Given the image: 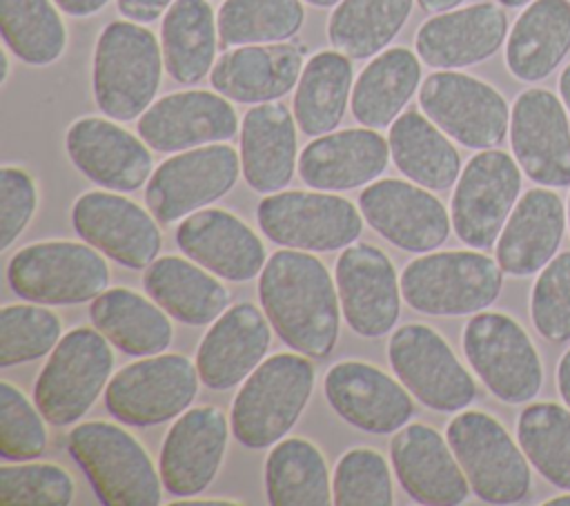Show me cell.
<instances>
[{"label": "cell", "instance_id": "obj_1", "mask_svg": "<svg viewBox=\"0 0 570 506\" xmlns=\"http://www.w3.org/2000/svg\"><path fill=\"white\" fill-rule=\"evenodd\" d=\"M258 299L272 328L292 350L325 359L338 339L336 281L305 250H278L261 270Z\"/></svg>", "mask_w": 570, "mask_h": 506}, {"label": "cell", "instance_id": "obj_2", "mask_svg": "<svg viewBox=\"0 0 570 506\" xmlns=\"http://www.w3.org/2000/svg\"><path fill=\"white\" fill-rule=\"evenodd\" d=\"M163 67V47L151 29L127 18L105 25L91 67L96 107L114 120L140 118L158 94Z\"/></svg>", "mask_w": 570, "mask_h": 506}, {"label": "cell", "instance_id": "obj_3", "mask_svg": "<svg viewBox=\"0 0 570 506\" xmlns=\"http://www.w3.org/2000/svg\"><path fill=\"white\" fill-rule=\"evenodd\" d=\"M69 455L107 506H158L160 473L142 444L122 426L91 419L71 428Z\"/></svg>", "mask_w": 570, "mask_h": 506}, {"label": "cell", "instance_id": "obj_4", "mask_svg": "<svg viewBox=\"0 0 570 506\" xmlns=\"http://www.w3.org/2000/svg\"><path fill=\"white\" fill-rule=\"evenodd\" d=\"M503 274L499 261L481 250L425 252L403 267L401 294L423 314H476L499 299Z\"/></svg>", "mask_w": 570, "mask_h": 506}, {"label": "cell", "instance_id": "obj_5", "mask_svg": "<svg viewBox=\"0 0 570 506\" xmlns=\"http://www.w3.org/2000/svg\"><path fill=\"white\" fill-rule=\"evenodd\" d=\"M314 390V366L303 354L278 352L258 363L232 403V432L254 450L274 446L298 421Z\"/></svg>", "mask_w": 570, "mask_h": 506}, {"label": "cell", "instance_id": "obj_6", "mask_svg": "<svg viewBox=\"0 0 570 506\" xmlns=\"http://www.w3.org/2000/svg\"><path fill=\"white\" fill-rule=\"evenodd\" d=\"M472 493L485 504H517L532 490L530 461L505 430L483 410H459L445 430Z\"/></svg>", "mask_w": 570, "mask_h": 506}, {"label": "cell", "instance_id": "obj_7", "mask_svg": "<svg viewBox=\"0 0 570 506\" xmlns=\"http://www.w3.org/2000/svg\"><path fill=\"white\" fill-rule=\"evenodd\" d=\"M105 254L89 243L40 241L20 247L7 265L11 290L40 305H78L109 285Z\"/></svg>", "mask_w": 570, "mask_h": 506}, {"label": "cell", "instance_id": "obj_8", "mask_svg": "<svg viewBox=\"0 0 570 506\" xmlns=\"http://www.w3.org/2000/svg\"><path fill=\"white\" fill-rule=\"evenodd\" d=\"M461 346L483 386L505 403H530L543 386V361L525 328L505 312L481 310L463 328Z\"/></svg>", "mask_w": 570, "mask_h": 506}, {"label": "cell", "instance_id": "obj_9", "mask_svg": "<svg viewBox=\"0 0 570 506\" xmlns=\"http://www.w3.org/2000/svg\"><path fill=\"white\" fill-rule=\"evenodd\" d=\"M107 341L100 330L91 328L62 334L33 386V401L49 424L80 421L107 388L114 370V350Z\"/></svg>", "mask_w": 570, "mask_h": 506}, {"label": "cell", "instance_id": "obj_10", "mask_svg": "<svg viewBox=\"0 0 570 506\" xmlns=\"http://www.w3.org/2000/svg\"><path fill=\"white\" fill-rule=\"evenodd\" d=\"M196 363L178 352L140 357L118 370L105 388V406L127 426H156L183 415L198 395Z\"/></svg>", "mask_w": 570, "mask_h": 506}, {"label": "cell", "instance_id": "obj_11", "mask_svg": "<svg viewBox=\"0 0 570 506\" xmlns=\"http://www.w3.org/2000/svg\"><path fill=\"white\" fill-rule=\"evenodd\" d=\"M421 111L452 140L468 149H490L510 129V105L503 94L465 71L441 69L419 87Z\"/></svg>", "mask_w": 570, "mask_h": 506}, {"label": "cell", "instance_id": "obj_12", "mask_svg": "<svg viewBox=\"0 0 570 506\" xmlns=\"http://www.w3.org/2000/svg\"><path fill=\"white\" fill-rule=\"evenodd\" d=\"M521 183L523 172L512 154L479 149L454 183L450 218L456 236L474 250L492 247L521 196Z\"/></svg>", "mask_w": 570, "mask_h": 506}, {"label": "cell", "instance_id": "obj_13", "mask_svg": "<svg viewBox=\"0 0 570 506\" xmlns=\"http://www.w3.org/2000/svg\"><path fill=\"white\" fill-rule=\"evenodd\" d=\"M263 234L285 247L305 252H334L352 245L363 232V214L338 194L274 192L256 210Z\"/></svg>", "mask_w": 570, "mask_h": 506}, {"label": "cell", "instance_id": "obj_14", "mask_svg": "<svg viewBox=\"0 0 570 506\" xmlns=\"http://www.w3.org/2000/svg\"><path fill=\"white\" fill-rule=\"evenodd\" d=\"M240 172V154L227 143L176 152L151 172L145 187L147 210L163 225L176 223L225 196Z\"/></svg>", "mask_w": 570, "mask_h": 506}, {"label": "cell", "instance_id": "obj_15", "mask_svg": "<svg viewBox=\"0 0 570 506\" xmlns=\"http://www.w3.org/2000/svg\"><path fill=\"white\" fill-rule=\"evenodd\" d=\"M387 359L399 381L428 408L465 410L476 399V383L450 343L430 325L405 323L392 332Z\"/></svg>", "mask_w": 570, "mask_h": 506}, {"label": "cell", "instance_id": "obj_16", "mask_svg": "<svg viewBox=\"0 0 570 506\" xmlns=\"http://www.w3.org/2000/svg\"><path fill=\"white\" fill-rule=\"evenodd\" d=\"M510 147L521 172L543 187H570V114L546 87L523 89L510 107Z\"/></svg>", "mask_w": 570, "mask_h": 506}, {"label": "cell", "instance_id": "obj_17", "mask_svg": "<svg viewBox=\"0 0 570 506\" xmlns=\"http://www.w3.org/2000/svg\"><path fill=\"white\" fill-rule=\"evenodd\" d=\"M76 234L116 263L142 270L156 261L163 234L151 212L111 192H85L71 207Z\"/></svg>", "mask_w": 570, "mask_h": 506}, {"label": "cell", "instance_id": "obj_18", "mask_svg": "<svg viewBox=\"0 0 570 506\" xmlns=\"http://www.w3.org/2000/svg\"><path fill=\"white\" fill-rule=\"evenodd\" d=\"M358 210L385 241L414 254L436 250L452 230L445 205L428 187L399 178L372 181L358 196Z\"/></svg>", "mask_w": 570, "mask_h": 506}, {"label": "cell", "instance_id": "obj_19", "mask_svg": "<svg viewBox=\"0 0 570 506\" xmlns=\"http://www.w3.org/2000/svg\"><path fill=\"white\" fill-rule=\"evenodd\" d=\"M138 136L156 152L176 154L225 143L240 132L229 98L207 89H185L154 100L136 123Z\"/></svg>", "mask_w": 570, "mask_h": 506}, {"label": "cell", "instance_id": "obj_20", "mask_svg": "<svg viewBox=\"0 0 570 506\" xmlns=\"http://www.w3.org/2000/svg\"><path fill=\"white\" fill-rule=\"evenodd\" d=\"M334 274L347 325L365 339L387 334L399 321L403 296L387 254L370 243H352L343 247Z\"/></svg>", "mask_w": 570, "mask_h": 506}, {"label": "cell", "instance_id": "obj_21", "mask_svg": "<svg viewBox=\"0 0 570 506\" xmlns=\"http://www.w3.org/2000/svg\"><path fill=\"white\" fill-rule=\"evenodd\" d=\"M71 163L96 185L114 192H134L151 176V147L114 118L82 116L65 134Z\"/></svg>", "mask_w": 570, "mask_h": 506}, {"label": "cell", "instance_id": "obj_22", "mask_svg": "<svg viewBox=\"0 0 570 506\" xmlns=\"http://www.w3.org/2000/svg\"><path fill=\"white\" fill-rule=\"evenodd\" d=\"M229 437V421L216 406L187 408L165 435L160 479L169 495H200L218 475Z\"/></svg>", "mask_w": 570, "mask_h": 506}, {"label": "cell", "instance_id": "obj_23", "mask_svg": "<svg viewBox=\"0 0 570 506\" xmlns=\"http://www.w3.org/2000/svg\"><path fill=\"white\" fill-rule=\"evenodd\" d=\"M508 38V13L499 2H474L428 18L414 38L421 62L461 69L492 58Z\"/></svg>", "mask_w": 570, "mask_h": 506}, {"label": "cell", "instance_id": "obj_24", "mask_svg": "<svg viewBox=\"0 0 570 506\" xmlns=\"http://www.w3.org/2000/svg\"><path fill=\"white\" fill-rule=\"evenodd\" d=\"M325 397L341 419L372 435L396 432L414 415L410 390L365 361L334 363L325 374Z\"/></svg>", "mask_w": 570, "mask_h": 506}, {"label": "cell", "instance_id": "obj_25", "mask_svg": "<svg viewBox=\"0 0 570 506\" xmlns=\"http://www.w3.org/2000/svg\"><path fill=\"white\" fill-rule=\"evenodd\" d=\"M390 457L403 490L419 504L454 506L470 495V481L443 435L428 424H405L390 441Z\"/></svg>", "mask_w": 570, "mask_h": 506}, {"label": "cell", "instance_id": "obj_26", "mask_svg": "<svg viewBox=\"0 0 570 506\" xmlns=\"http://www.w3.org/2000/svg\"><path fill=\"white\" fill-rule=\"evenodd\" d=\"M568 227V210L554 187H532L519 196L497 243L494 254L510 276L539 274L559 252Z\"/></svg>", "mask_w": 570, "mask_h": 506}, {"label": "cell", "instance_id": "obj_27", "mask_svg": "<svg viewBox=\"0 0 570 506\" xmlns=\"http://www.w3.org/2000/svg\"><path fill=\"white\" fill-rule=\"evenodd\" d=\"M176 243L191 261L227 281H249L265 267V245L236 214L209 207L185 216Z\"/></svg>", "mask_w": 570, "mask_h": 506}, {"label": "cell", "instance_id": "obj_28", "mask_svg": "<svg viewBox=\"0 0 570 506\" xmlns=\"http://www.w3.org/2000/svg\"><path fill=\"white\" fill-rule=\"evenodd\" d=\"M267 321V314L252 303H236L212 321L196 350L200 381L212 390H227L245 381L272 343Z\"/></svg>", "mask_w": 570, "mask_h": 506}, {"label": "cell", "instance_id": "obj_29", "mask_svg": "<svg viewBox=\"0 0 570 506\" xmlns=\"http://www.w3.org/2000/svg\"><path fill=\"white\" fill-rule=\"evenodd\" d=\"M303 53L305 47L292 40L232 47L216 60L209 82L232 103H272L296 89Z\"/></svg>", "mask_w": 570, "mask_h": 506}, {"label": "cell", "instance_id": "obj_30", "mask_svg": "<svg viewBox=\"0 0 570 506\" xmlns=\"http://www.w3.org/2000/svg\"><path fill=\"white\" fill-rule=\"evenodd\" d=\"M390 160V143L372 127L316 136L298 156L303 183L321 192H343L376 181Z\"/></svg>", "mask_w": 570, "mask_h": 506}, {"label": "cell", "instance_id": "obj_31", "mask_svg": "<svg viewBox=\"0 0 570 506\" xmlns=\"http://www.w3.org/2000/svg\"><path fill=\"white\" fill-rule=\"evenodd\" d=\"M296 118L278 100L254 105L240 120V169L258 194L283 189L296 169Z\"/></svg>", "mask_w": 570, "mask_h": 506}, {"label": "cell", "instance_id": "obj_32", "mask_svg": "<svg viewBox=\"0 0 570 506\" xmlns=\"http://www.w3.org/2000/svg\"><path fill=\"white\" fill-rule=\"evenodd\" d=\"M570 53V0H532L512 22L503 60L521 82L546 80Z\"/></svg>", "mask_w": 570, "mask_h": 506}, {"label": "cell", "instance_id": "obj_33", "mask_svg": "<svg viewBox=\"0 0 570 506\" xmlns=\"http://www.w3.org/2000/svg\"><path fill=\"white\" fill-rule=\"evenodd\" d=\"M147 294L176 321L205 325L216 321L229 305L227 288L196 261L160 256L147 265Z\"/></svg>", "mask_w": 570, "mask_h": 506}, {"label": "cell", "instance_id": "obj_34", "mask_svg": "<svg viewBox=\"0 0 570 506\" xmlns=\"http://www.w3.org/2000/svg\"><path fill=\"white\" fill-rule=\"evenodd\" d=\"M421 87V58L407 47H390L376 53L352 87L350 107L363 127H390Z\"/></svg>", "mask_w": 570, "mask_h": 506}, {"label": "cell", "instance_id": "obj_35", "mask_svg": "<svg viewBox=\"0 0 570 506\" xmlns=\"http://www.w3.org/2000/svg\"><path fill=\"white\" fill-rule=\"evenodd\" d=\"M390 154L401 174L432 192L450 189L461 174V156L450 136L423 111L405 109L387 134Z\"/></svg>", "mask_w": 570, "mask_h": 506}, {"label": "cell", "instance_id": "obj_36", "mask_svg": "<svg viewBox=\"0 0 570 506\" xmlns=\"http://www.w3.org/2000/svg\"><path fill=\"white\" fill-rule=\"evenodd\" d=\"M89 317L96 330L131 357L160 354L174 337L169 314L154 299L149 301L129 288L100 292L91 301Z\"/></svg>", "mask_w": 570, "mask_h": 506}, {"label": "cell", "instance_id": "obj_37", "mask_svg": "<svg viewBox=\"0 0 570 506\" xmlns=\"http://www.w3.org/2000/svg\"><path fill=\"white\" fill-rule=\"evenodd\" d=\"M218 22L207 0H174L160 22L167 74L180 85H196L216 65Z\"/></svg>", "mask_w": 570, "mask_h": 506}, {"label": "cell", "instance_id": "obj_38", "mask_svg": "<svg viewBox=\"0 0 570 506\" xmlns=\"http://www.w3.org/2000/svg\"><path fill=\"white\" fill-rule=\"evenodd\" d=\"M354 69L352 58L325 49L314 53L298 78L292 111L296 125L307 136H323L338 127L352 98Z\"/></svg>", "mask_w": 570, "mask_h": 506}, {"label": "cell", "instance_id": "obj_39", "mask_svg": "<svg viewBox=\"0 0 570 506\" xmlns=\"http://www.w3.org/2000/svg\"><path fill=\"white\" fill-rule=\"evenodd\" d=\"M265 493L272 506L334 504L323 453L303 437H283L265 461Z\"/></svg>", "mask_w": 570, "mask_h": 506}, {"label": "cell", "instance_id": "obj_40", "mask_svg": "<svg viewBox=\"0 0 570 506\" xmlns=\"http://www.w3.org/2000/svg\"><path fill=\"white\" fill-rule=\"evenodd\" d=\"M414 0H341L327 18L332 49L352 60L374 58L399 36Z\"/></svg>", "mask_w": 570, "mask_h": 506}, {"label": "cell", "instance_id": "obj_41", "mask_svg": "<svg viewBox=\"0 0 570 506\" xmlns=\"http://www.w3.org/2000/svg\"><path fill=\"white\" fill-rule=\"evenodd\" d=\"M7 49L31 67L56 62L67 49V27L53 0H0Z\"/></svg>", "mask_w": 570, "mask_h": 506}, {"label": "cell", "instance_id": "obj_42", "mask_svg": "<svg viewBox=\"0 0 570 506\" xmlns=\"http://www.w3.org/2000/svg\"><path fill=\"white\" fill-rule=\"evenodd\" d=\"M517 441L548 484L570 490V408L566 403L525 406L517 419Z\"/></svg>", "mask_w": 570, "mask_h": 506}, {"label": "cell", "instance_id": "obj_43", "mask_svg": "<svg viewBox=\"0 0 570 506\" xmlns=\"http://www.w3.org/2000/svg\"><path fill=\"white\" fill-rule=\"evenodd\" d=\"M223 49L292 40L303 22V0H225L216 11Z\"/></svg>", "mask_w": 570, "mask_h": 506}, {"label": "cell", "instance_id": "obj_44", "mask_svg": "<svg viewBox=\"0 0 570 506\" xmlns=\"http://www.w3.org/2000/svg\"><path fill=\"white\" fill-rule=\"evenodd\" d=\"M62 339L60 317L40 303H11L0 310V366H18L51 352Z\"/></svg>", "mask_w": 570, "mask_h": 506}, {"label": "cell", "instance_id": "obj_45", "mask_svg": "<svg viewBox=\"0 0 570 506\" xmlns=\"http://www.w3.org/2000/svg\"><path fill=\"white\" fill-rule=\"evenodd\" d=\"M76 495L71 475L51 461H4L0 466L2 506H69Z\"/></svg>", "mask_w": 570, "mask_h": 506}, {"label": "cell", "instance_id": "obj_46", "mask_svg": "<svg viewBox=\"0 0 570 506\" xmlns=\"http://www.w3.org/2000/svg\"><path fill=\"white\" fill-rule=\"evenodd\" d=\"M336 506H392V475L387 459L372 448H350L332 475Z\"/></svg>", "mask_w": 570, "mask_h": 506}, {"label": "cell", "instance_id": "obj_47", "mask_svg": "<svg viewBox=\"0 0 570 506\" xmlns=\"http://www.w3.org/2000/svg\"><path fill=\"white\" fill-rule=\"evenodd\" d=\"M45 415L11 381H0V457L7 461L36 459L47 448Z\"/></svg>", "mask_w": 570, "mask_h": 506}, {"label": "cell", "instance_id": "obj_48", "mask_svg": "<svg viewBox=\"0 0 570 506\" xmlns=\"http://www.w3.org/2000/svg\"><path fill=\"white\" fill-rule=\"evenodd\" d=\"M530 321L552 341H570V252L557 254L534 279L530 290Z\"/></svg>", "mask_w": 570, "mask_h": 506}, {"label": "cell", "instance_id": "obj_49", "mask_svg": "<svg viewBox=\"0 0 570 506\" xmlns=\"http://www.w3.org/2000/svg\"><path fill=\"white\" fill-rule=\"evenodd\" d=\"M38 207V189L29 172L4 165L0 169V250H7L29 225Z\"/></svg>", "mask_w": 570, "mask_h": 506}, {"label": "cell", "instance_id": "obj_50", "mask_svg": "<svg viewBox=\"0 0 570 506\" xmlns=\"http://www.w3.org/2000/svg\"><path fill=\"white\" fill-rule=\"evenodd\" d=\"M116 4L127 20L147 25L165 16V11L174 4V0H116Z\"/></svg>", "mask_w": 570, "mask_h": 506}, {"label": "cell", "instance_id": "obj_51", "mask_svg": "<svg viewBox=\"0 0 570 506\" xmlns=\"http://www.w3.org/2000/svg\"><path fill=\"white\" fill-rule=\"evenodd\" d=\"M62 13L73 16V18H87L98 11H102L109 0H53Z\"/></svg>", "mask_w": 570, "mask_h": 506}, {"label": "cell", "instance_id": "obj_52", "mask_svg": "<svg viewBox=\"0 0 570 506\" xmlns=\"http://www.w3.org/2000/svg\"><path fill=\"white\" fill-rule=\"evenodd\" d=\"M557 390L561 395V401L570 408V348L561 354L557 363Z\"/></svg>", "mask_w": 570, "mask_h": 506}, {"label": "cell", "instance_id": "obj_53", "mask_svg": "<svg viewBox=\"0 0 570 506\" xmlns=\"http://www.w3.org/2000/svg\"><path fill=\"white\" fill-rule=\"evenodd\" d=\"M238 504H240L238 499H227V497H207V499H203V497H196V495L176 497L171 502V506H238Z\"/></svg>", "mask_w": 570, "mask_h": 506}, {"label": "cell", "instance_id": "obj_54", "mask_svg": "<svg viewBox=\"0 0 570 506\" xmlns=\"http://www.w3.org/2000/svg\"><path fill=\"white\" fill-rule=\"evenodd\" d=\"M416 2L423 11H430V13L450 11V9H456L459 4H463V0H416Z\"/></svg>", "mask_w": 570, "mask_h": 506}, {"label": "cell", "instance_id": "obj_55", "mask_svg": "<svg viewBox=\"0 0 570 506\" xmlns=\"http://www.w3.org/2000/svg\"><path fill=\"white\" fill-rule=\"evenodd\" d=\"M557 89H559V98L566 105L568 114H570V62L561 69L559 80H557Z\"/></svg>", "mask_w": 570, "mask_h": 506}, {"label": "cell", "instance_id": "obj_56", "mask_svg": "<svg viewBox=\"0 0 570 506\" xmlns=\"http://www.w3.org/2000/svg\"><path fill=\"white\" fill-rule=\"evenodd\" d=\"M11 74V62H9V51H2V71H0V85H7Z\"/></svg>", "mask_w": 570, "mask_h": 506}, {"label": "cell", "instance_id": "obj_57", "mask_svg": "<svg viewBox=\"0 0 570 506\" xmlns=\"http://www.w3.org/2000/svg\"><path fill=\"white\" fill-rule=\"evenodd\" d=\"M546 506H570V490H566V495H557L552 499L543 502Z\"/></svg>", "mask_w": 570, "mask_h": 506}, {"label": "cell", "instance_id": "obj_58", "mask_svg": "<svg viewBox=\"0 0 570 506\" xmlns=\"http://www.w3.org/2000/svg\"><path fill=\"white\" fill-rule=\"evenodd\" d=\"M501 7H505V9H521V7H525V4H530L532 0H497Z\"/></svg>", "mask_w": 570, "mask_h": 506}, {"label": "cell", "instance_id": "obj_59", "mask_svg": "<svg viewBox=\"0 0 570 506\" xmlns=\"http://www.w3.org/2000/svg\"><path fill=\"white\" fill-rule=\"evenodd\" d=\"M303 2H307V4H312V7L327 9V7H336L341 0H303Z\"/></svg>", "mask_w": 570, "mask_h": 506}, {"label": "cell", "instance_id": "obj_60", "mask_svg": "<svg viewBox=\"0 0 570 506\" xmlns=\"http://www.w3.org/2000/svg\"><path fill=\"white\" fill-rule=\"evenodd\" d=\"M566 210H568V230H570V194H568V201H566Z\"/></svg>", "mask_w": 570, "mask_h": 506}]
</instances>
